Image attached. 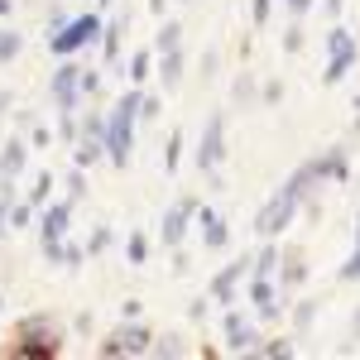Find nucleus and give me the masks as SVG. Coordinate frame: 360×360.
I'll return each mask as SVG.
<instances>
[{
  "mask_svg": "<svg viewBox=\"0 0 360 360\" xmlns=\"http://www.w3.org/2000/svg\"><path fill=\"white\" fill-rule=\"evenodd\" d=\"M139 96H144V91L130 86L111 111H106V135H101V144H106V159H111L115 168L130 164V149H135V120H139Z\"/></svg>",
  "mask_w": 360,
  "mask_h": 360,
  "instance_id": "obj_1",
  "label": "nucleus"
},
{
  "mask_svg": "<svg viewBox=\"0 0 360 360\" xmlns=\"http://www.w3.org/2000/svg\"><path fill=\"white\" fill-rule=\"evenodd\" d=\"M63 351V327H58L53 317H25L20 327H15V346H10V356L20 360H53Z\"/></svg>",
  "mask_w": 360,
  "mask_h": 360,
  "instance_id": "obj_2",
  "label": "nucleus"
},
{
  "mask_svg": "<svg viewBox=\"0 0 360 360\" xmlns=\"http://www.w3.org/2000/svg\"><path fill=\"white\" fill-rule=\"evenodd\" d=\"M307 202V193H303V183L298 178H288L283 188H278L264 207H259V217H255V231L264 236V240H274V236H283L288 231V221H293V212Z\"/></svg>",
  "mask_w": 360,
  "mask_h": 360,
  "instance_id": "obj_3",
  "label": "nucleus"
},
{
  "mask_svg": "<svg viewBox=\"0 0 360 360\" xmlns=\"http://www.w3.org/2000/svg\"><path fill=\"white\" fill-rule=\"evenodd\" d=\"M96 34H101V15H72L68 25L49 34V49H53V58H77L86 44H96Z\"/></svg>",
  "mask_w": 360,
  "mask_h": 360,
  "instance_id": "obj_4",
  "label": "nucleus"
},
{
  "mask_svg": "<svg viewBox=\"0 0 360 360\" xmlns=\"http://www.w3.org/2000/svg\"><path fill=\"white\" fill-rule=\"evenodd\" d=\"M356 58H360V44H356V34H351V29H341V25H336L332 34H327V72H322V82H327V86L346 82V72L356 68Z\"/></svg>",
  "mask_w": 360,
  "mask_h": 360,
  "instance_id": "obj_5",
  "label": "nucleus"
},
{
  "mask_svg": "<svg viewBox=\"0 0 360 360\" xmlns=\"http://www.w3.org/2000/svg\"><path fill=\"white\" fill-rule=\"evenodd\" d=\"M72 221V202H44V217H39V240H44V259L58 264L63 259V236Z\"/></svg>",
  "mask_w": 360,
  "mask_h": 360,
  "instance_id": "obj_6",
  "label": "nucleus"
},
{
  "mask_svg": "<svg viewBox=\"0 0 360 360\" xmlns=\"http://www.w3.org/2000/svg\"><path fill=\"white\" fill-rule=\"evenodd\" d=\"M221 159H226V115L212 111L207 125H202V139H197V168H202L207 178H217Z\"/></svg>",
  "mask_w": 360,
  "mask_h": 360,
  "instance_id": "obj_7",
  "label": "nucleus"
},
{
  "mask_svg": "<svg viewBox=\"0 0 360 360\" xmlns=\"http://www.w3.org/2000/svg\"><path fill=\"white\" fill-rule=\"evenodd\" d=\"M149 327H139V322H120L106 341H101V356L106 360H120V356H149Z\"/></svg>",
  "mask_w": 360,
  "mask_h": 360,
  "instance_id": "obj_8",
  "label": "nucleus"
},
{
  "mask_svg": "<svg viewBox=\"0 0 360 360\" xmlns=\"http://www.w3.org/2000/svg\"><path fill=\"white\" fill-rule=\"evenodd\" d=\"M77 63L72 58H63L58 63V72H53V82H49V96L58 101V111H82V91H77Z\"/></svg>",
  "mask_w": 360,
  "mask_h": 360,
  "instance_id": "obj_9",
  "label": "nucleus"
},
{
  "mask_svg": "<svg viewBox=\"0 0 360 360\" xmlns=\"http://www.w3.org/2000/svg\"><path fill=\"white\" fill-rule=\"evenodd\" d=\"M221 327H226V351H231V356H255L259 336H255V327H250V317H240L236 307H226Z\"/></svg>",
  "mask_w": 360,
  "mask_h": 360,
  "instance_id": "obj_10",
  "label": "nucleus"
},
{
  "mask_svg": "<svg viewBox=\"0 0 360 360\" xmlns=\"http://www.w3.org/2000/svg\"><path fill=\"white\" fill-rule=\"evenodd\" d=\"M283 288H278L274 278H259V274H250V303H255V317L259 322H274L278 312H283Z\"/></svg>",
  "mask_w": 360,
  "mask_h": 360,
  "instance_id": "obj_11",
  "label": "nucleus"
},
{
  "mask_svg": "<svg viewBox=\"0 0 360 360\" xmlns=\"http://www.w3.org/2000/svg\"><path fill=\"white\" fill-rule=\"evenodd\" d=\"M193 212H197L193 197H183V202H173V207H168V217H164V245H168V250L183 245V236H188V221H193Z\"/></svg>",
  "mask_w": 360,
  "mask_h": 360,
  "instance_id": "obj_12",
  "label": "nucleus"
},
{
  "mask_svg": "<svg viewBox=\"0 0 360 360\" xmlns=\"http://www.w3.org/2000/svg\"><path fill=\"white\" fill-rule=\"evenodd\" d=\"M250 274V259H236V264H226L221 274L212 278V288H207V293H212V303H236V288H240V278Z\"/></svg>",
  "mask_w": 360,
  "mask_h": 360,
  "instance_id": "obj_13",
  "label": "nucleus"
},
{
  "mask_svg": "<svg viewBox=\"0 0 360 360\" xmlns=\"http://www.w3.org/2000/svg\"><path fill=\"white\" fill-rule=\"evenodd\" d=\"M193 217H197V226H202V245H207V250H226V245H231V226H226L212 207H197Z\"/></svg>",
  "mask_w": 360,
  "mask_h": 360,
  "instance_id": "obj_14",
  "label": "nucleus"
},
{
  "mask_svg": "<svg viewBox=\"0 0 360 360\" xmlns=\"http://www.w3.org/2000/svg\"><path fill=\"white\" fill-rule=\"evenodd\" d=\"M29 164V144L25 139H10L5 149H0V178H20Z\"/></svg>",
  "mask_w": 360,
  "mask_h": 360,
  "instance_id": "obj_15",
  "label": "nucleus"
},
{
  "mask_svg": "<svg viewBox=\"0 0 360 360\" xmlns=\"http://www.w3.org/2000/svg\"><path fill=\"white\" fill-rule=\"evenodd\" d=\"M154 77H164V86H178V82H183V49H168V53H159V63H154Z\"/></svg>",
  "mask_w": 360,
  "mask_h": 360,
  "instance_id": "obj_16",
  "label": "nucleus"
},
{
  "mask_svg": "<svg viewBox=\"0 0 360 360\" xmlns=\"http://www.w3.org/2000/svg\"><path fill=\"white\" fill-rule=\"evenodd\" d=\"M120 34H125V15H120V20H101V34H96V39H101L106 63H115V58H120Z\"/></svg>",
  "mask_w": 360,
  "mask_h": 360,
  "instance_id": "obj_17",
  "label": "nucleus"
},
{
  "mask_svg": "<svg viewBox=\"0 0 360 360\" xmlns=\"http://www.w3.org/2000/svg\"><path fill=\"white\" fill-rule=\"evenodd\" d=\"M278 288H298V283H303L307 278V259L303 255H298V250H293V255H288V259H283V269H278Z\"/></svg>",
  "mask_w": 360,
  "mask_h": 360,
  "instance_id": "obj_18",
  "label": "nucleus"
},
{
  "mask_svg": "<svg viewBox=\"0 0 360 360\" xmlns=\"http://www.w3.org/2000/svg\"><path fill=\"white\" fill-rule=\"evenodd\" d=\"M250 274H259V278H274L278 274V250L274 245H264L255 259H250Z\"/></svg>",
  "mask_w": 360,
  "mask_h": 360,
  "instance_id": "obj_19",
  "label": "nucleus"
},
{
  "mask_svg": "<svg viewBox=\"0 0 360 360\" xmlns=\"http://www.w3.org/2000/svg\"><path fill=\"white\" fill-rule=\"evenodd\" d=\"M149 77H154V53H149V49H139V53L130 58V82L144 86Z\"/></svg>",
  "mask_w": 360,
  "mask_h": 360,
  "instance_id": "obj_20",
  "label": "nucleus"
},
{
  "mask_svg": "<svg viewBox=\"0 0 360 360\" xmlns=\"http://www.w3.org/2000/svg\"><path fill=\"white\" fill-rule=\"evenodd\" d=\"M29 221H34V207H29V202H10V212H5V226H10V231H25Z\"/></svg>",
  "mask_w": 360,
  "mask_h": 360,
  "instance_id": "obj_21",
  "label": "nucleus"
},
{
  "mask_svg": "<svg viewBox=\"0 0 360 360\" xmlns=\"http://www.w3.org/2000/svg\"><path fill=\"white\" fill-rule=\"evenodd\" d=\"M168 49H183V25L178 20H164V29H159V53H168Z\"/></svg>",
  "mask_w": 360,
  "mask_h": 360,
  "instance_id": "obj_22",
  "label": "nucleus"
},
{
  "mask_svg": "<svg viewBox=\"0 0 360 360\" xmlns=\"http://www.w3.org/2000/svg\"><path fill=\"white\" fill-rule=\"evenodd\" d=\"M49 193H53V173L44 168V173L34 178V188H29V207H44V202H49Z\"/></svg>",
  "mask_w": 360,
  "mask_h": 360,
  "instance_id": "obj_23",
  "label": "nucleus"
},
{
  "mask_svg": "<svg viewBox=\"0 0 360 360\" xmlns=\"http://www.w3.org/2000/svg\"><path fill=\"white\" fill-rule=\"evenodd\" d=\"M125 255H130V264H144V259H149V236H144V231H130Z\"/></svg>",
  "mask_w": 360,
  "mask_h": 360,
  "instance_id": "obj_24",
  "label": "nucleus"
},
{
  "mask_svg": "<svg viewBox=\"0 0 360 360\" xmlns=\"http://www.w3.org/2000/svg\"><path fill=\"white\" fill-rule=\"evenodd\" d=\"M149 356H183V336H154V341H149Z\"/></svg>",
  "mask_w": 360,
  "mask_h": 360,
  "instance_id": "obj_25",
  "label": "nucleus"
},
{
  "mask_svg": "<svg viewBox=\"0 0 360 360\" xmlns=\"http://www.w3.org/2000/svg\"><path fill=\"white\" fill-rule=\"evenodd\" d=\"M20 49H25V39H20L15 29H0V63H10Z\"/></svg>",
  "mask_w": 360,
  "mask_h": 360,
  "instance_id": "obj_26",
  "label": "nucleus"
},
{
  "mask_svg": "<svg viewBox=\"0 0 360 360\" xmlns=\"http://www.w3.org/2000/svg\"><path fill=\"white\" fill-rule=\"evenodd\" d=\"M86 197V168L72 164V173H68V202H82Z\"/></svg>",
  "mask_w": 360,
  "mask_h": 360,
  "instance_id": "obj_27",
  "label": "nucleus"
},
{
  "mask_svg": "<svg viewBox=\"0 0 360 360\" xmlns=\"http://www.w3.org/2000/svg\"><path fill=\"white\" fill-rule=\"evenodd\" d=\"M77 91H82V101H91V96L101 91V72H91V68H82V72H77Z\"/></svg>",
  "mask_w": 360,
  "mask_h": 360,
  "instance_id": "obj_28",
  "label": "nucleus"
},
{
  "mask_svg": "<svg viewBox=\"0 0 360 360\" xmlns=\"http://www.w3.org/2000/svg\"><path fill=\"white\" fill-rule=\"evenodd\" d=\"M255 356H269V360H283V356H293V341H264V346H255Z\"/></svg>",
  "mask_w": 360,
  "mask_h": 360,
  "instance_id": "obj_29",
  "label": "nucleus"
},
{
  "mask_svg": "<svg viewBox=\"0 0 360 360\" xmlns=\"http://www.w3.org/2000/svg\"><path fill=\"white\" fill-rule=\"evenodd\" d=\"M360 278V231H356V250H351V259L341 264V283H356Z\"/></svg>",
  "mask_w": 360,
  "mask_h": 360,
  "instance_id": "obj_30",
  "label": "nucleus"
},
{
  "mask_svg": "<svg viewBox=\"0 0 360 360\" xmlns=\"http://www.w3.org/2000/svg\"><path fill=\"white\" fill-rule=\"evenodd\" d=\"M269 15H274V0H250V20H255V29L269 25Z\"/></svg>",
  "mask_w": 360,
  "mask_h": 360,
  "instance_id": "obj_31",
  "label": "nucleus"
},
{
  "mask_svg": "<svg viewBox=\"0 0 360 360\" xmlns=\"http://www.w3.org/2000/svg\"><path fill=\"white\" fill-rule=\"evenodd\" d=\"M178 159H183V135L173 130V135H168V149H164V168H168V173L178 168Z\"/></svg>",
  "mask_w": 360,
  "mask_h": 360,
  "instance_id": "obj_32",
  "label": "nucleus"
},
{
  "mask_svg": "<svg viewBox=\"0 0 360 360\" xmlns=\"http://www.w3.org/2000/svg\"><path fill=\"white\" fill-rule=\"evenodd\" d=\"M312 312H317V303H298V307H293V332H298V336L312 327Z\"/></svg>",
  "mask_w": 360,
  "mask_h": 360,
  "instance_id": "obj_33",
  "label": "nucleus"
},
{
  "mask_svg": "<svg viewBox=\"0 0 360 360\" xmlns=\"http://www.w3.org/2000/svg\"><path fill=\"white\" fill-rule=\"evenodd\" d=\"M106 245H111V226H96V231H91V240H86V255H101Z\"/></svg>",
  "mask_w": 360,
  "mask_h": 360,
  "instance_id": "obj_34",
  "label": "nucleus"
},
{
  "mask_svg": "<svg viewBox=\"0 0 360 360\" xmlns=\"http://www.w3.org/2000/svg\"><path fill=\"white\" fill-rule=\"evenodd\" d=\"M82 259H86V250H82V245H63V259H58V264H68V269H77Z\"/></svg>",
  "mask_w": 360,
  "mask_h": 360,
  "instance_id": "obj_35",
  "label": "nucleus"
},
{
  "mask_svg": "<svg viewBox=\"0 0 360 360\" xmlns=\"http://www.w3.org/2000/svg\"><path fill=\"white\" fill-rule=\"evenodd\" d=\"M298 49H303V25H293L283 34V53H298Z\"/></svg>",
  "mask_w": 360,
  "mask_h": 360,
  "instance_id": "obj_36",
  "label": "nucleus"
},
{
  "mask_svg": "<svg viewBox=\"0 0 360 360\" xmlns=\"http://www.w3.org/2000/svg\"><path fill=\"white\" fill-rule=\"evenodd\" d=\"M63 139H77V111H63V125H58Z\"/></svg>",
  "mask_w": 360,
  "mask_h": 360,
  "instance_id": "obj_37",
  "label": "nucleus"
},
{
  "mask_svg": "<svg viewBox=\"0 0 360 360\" xmlns=\"http://www.w3.org/2000/svg\"><path fill=\"white\" fill-rule=\"evenodd\" d=\"M236 101H255V82H250V77H240V82H236Z\"/></svg>",
  "mask_w": 360,
  "mask_h": 360,
  "instance_id": "obj_38",
  "label": "nucleus"
},
{
  "mask_svg": "<svg viewBox=\"0 0 360 360\" xmlns=\"http://www.w3.org/2000/svg\"><path fill=\"white\" fill-rule=\"evenodd\" d=\"M307 10H312V0H288V15H293V20H303Z\"/></svg>",
  "mask_w": 360,
  "mask_h": 360,
  "instance_id": "obj_39",
  "label": "nucleus"
},
{
  "mask_svg": "<svg viewBox=\"0 0 360 360\" xmlns=\"http://www.w3.org/2000/svg\"><path fill=\"white\" fill-rule=\"evenodd\" d=\"M29 144H34V149H44V144H49V130H44V125H34V130H29Z\"/></svg>",
  "mask_w": 360,
  "mask_h": 360,
  "instance_id": "obj_40",
  "label": "nucleus"
},
{
  "mask_svg": "<svg viewBox=\"0 0 360 360\" xmlns=\"http://www.w3.org/2000/svg\"><path fill=\"white\" fill-rule=\"evenodd\" d=\"M120 317H125V322H135V317H139V298H125V307H120Z\"/></svg>",
  "mask_w": 360,
  "mask_h": 360,
  "instance_id": "obj_41",
  "label": "nucleus"
},
{
  "mask_svg": "<svg viewBox=\"0 0 360 360\" xmlns=\"http://www.w3.org/2000/svg\"><path fill=\"white\" fill-rule=\"evenodd\" d=\"M346 10V0H327V15H341Z\"/></svg>",
  "mask_w": 360,
  "mask_h": 360,
  "instance_id": "obj_42",
  "label": "nucleus"
},
{
  "mask_svg": "<svg viewBox=\"0 0 360 360\" xmlns=\"http://www.w3.org/2000/svg\"><path fill=\"white\" fill-rule=\"evenodd\" d=\"M351 336L360 341V307H356V317H351Z\"/></svg>",
  "mask_w": 360,
  "mask_h": 360,
  "instance_id": "obj_43",
  "label": "nucleus"
},
{
  "mask_svg": "<svg viewBox=\"0 0 360 360\" xmlns=\"http://www.w3.org/2000/svg\"><path fill=\"white\" fill-rule=\"evenodd\" d=\"M164 5H168V0H149V10H154V15H164Z\"/></svg>",
  "mask_w": 360,
  "mask_h": 360,
  "instance_id": "obj_44",
  "label": "nucleus"
},
{
  "mask_svg": "<svg viewBox=\"0 0 360 360\" xmlns=\"http://www.w3.org/2000/svg\"><path fill=\"white\" fill-rule=\"evenodd\" d=\"M0 15H10V0H0Z\"/></svg>",
  "mask_w": 360,
  "mask_h": 360,
  "instance_id": "obj_45",
  "label": "nucleus"
},
{
  "mask_svg": "<svg viewBox=\"0 0 360 360\" xmlns=\"http://www.w3.org/2000/svg\"><path fill=\"white\" fill-rule=\"evenodd\" d=\"M356 135H360V115H356Z\"/></svg>",
  "mask_w": 360,
  "mask_h": 360,
  "instance_id": "obj_46",
  "label": "nucleus"
},
{
  "mask_svg": "<svg viewBox=\"0 0 360 360\" xmlns=\"http://www.w3.org/2000/svg\"><path fill=\"white\" fill-rule=\"evenodd\" d=\"M101 5H111V0H101Z\"/></svg>",
  "mask_w": 360,
  "mask_h": 360,
  "instance_id": "obj_47",
  "label": "nucleus"
}]
</instances>
